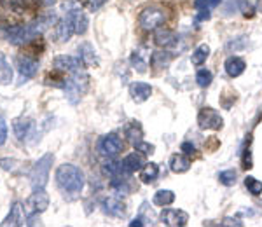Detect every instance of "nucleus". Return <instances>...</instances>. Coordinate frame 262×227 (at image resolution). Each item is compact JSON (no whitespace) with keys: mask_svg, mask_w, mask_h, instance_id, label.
Instances as JSON below:
<instances>
[{"mask_svg":"<svg viewBox=\"0 0 262 227\" xmlns=\"http://www.w3.org/2000/svg\"><path fill=\"white\" fill-rule=\"evenodd\" d=\"M58 189L65 196H77L82 192L84 186H86V176H84L81 168L75 165L65 163V165L58 166L56 175H54Z\"/></svg>","mask_w":262,"mask_h":227,"instance_id":"obj_1","label":"nucleus"},{"mask_svg":"<svg viewBox=\"0 0 262 227\" xmlns=\"http://www.w3.org/2000/svg\"><path fill=\"white\" fill-rule=\"evenodd\" d=\"M49 207V194L44 189H33L30 197L25 203V215H27V225H35L40 213H44Z\"/></svg>","mask_w":262,"mask_h":227,"instance_id":"obj_2","label":"nucleus"},{"mask_svg":"<svg viewBox=\"0 0 262 227\" xmlns=\"http://www.w3.org/2000/svg\"><path fill=\"white\" fill-rule=\"evenodd\" d=\"M88 86H90V75L84 70H77V72L70 74V77L65 79V86H63L67 100L72 105H75L81 100V96L88 91Z\"/></svg>","mask_w":262,"mask_h":227,"instance_id":"obj_3","label":"nucleus"},{"mask_svg":"<svg viewBox=\"0 0 262 227\" xmlns=\"http://www.w3.org/2000/svg\"><path fill=\"white\" fill-rule=\"evenodd\" d=\"M53 163H54V154L48 152L33 165L32 171H30L32 189H44L46 187V184H48V180H49V171H51Z\"/></svg>","mask_w":262,"mask_h":227,"instance_id":"obj_4","label":"nucleus"},{"mask_svg":"<svg viewBox=\"0 0 262 227\" xmlns=\"http://www.w3.org/2000/svg\"><path fill=\"white\" fill-rule=\"evenodd\" d=\"M166 21V12L161 7H147V9H143L140 12V16H138V23H140V27L143 30H158L159 27Z\"/></svg>","mask_w":262,"mask_h":227,"instance_id":"obj_5","label":"nucleus"},{"mask_svg":"<svg viewBox=\"0 0 262 227\" xmlns=\"http://www.w3.org/2000/svg\"><path fill=\"white\" fill-rule=\"evenodd\" d=\"M96 147H98L100 155L108 159V157H117L122 152V149H124V144H122L121 137L117 133H108L100 138Z\"/></svg>","mask_w":262,"mask_h":227,"instance_id":"obj_6","label":"nucleus"},{"mask_svg":"<svg viewBox=\"0 0 262 227\" xmlns=\"http://www.w3.org/2000/svg\"><path fill=\"white\" fill-rule=\"evenodd\" d=\"M198 124H200L201 129H212V131H217L224 126V119L215 108L205 107L201 108L200 114H198Z\"/></svg>","mask_w":262,"mask_h":227,"instance_id":"obj_7","label":"nucleus"},{"mask_svg":"<svg viewBox=\"0 0 262 227\" xmlns=\"http://www.w3.org/2000/svg\"><path fill=\"white\" fill-rule=\"evenodd\" d=\"M82 60L81 58L70 56V54H60L53 60V66L58 70V72H69L74 74L77 70H82Z\"/></svg>","mask_w":262,"mask_h":227,"instance_id":"obj_8","label":"nucleus"},{"mask_svg":"<svg viewBox=\"0 0 262 227\" xmlns=\"http://www.w3.org/2000/svg\"><path fill=\"white\" fill-rule=\"evenodd\" d=\"M161 222L164 225H170V227H184L187 225L189 215L185 212H182V210L166 208L161 213Z\"/></svg>","mask_w":262,"mask_h":227,"instance_id":"obj_9","label":"nucleus"},{"mask_svg":"<svg viewBox=\"0 0 262 227\" xmlns=\"http://www.w3.org/2000/svg\"><path fill=\"white\" fill-rule=\"evenodd\" d=\"M18 72L21 77V82L33 79L39 72V61L33 60L30 56H19L18 58Z\"/></svg>","mask_w":262,"mask_h":227,"instance_id":"obj_10","label":"nucleus"},{"mask_svg":"<svg viewBox=\"0 0 262 227\" xmlns=\"http://www.w3.org/2000/svg\"><path fill=\"white\" fill-rule=\"evenodd\" d=\"M101 208H103V213L108 217H116V218H122L126 215V205L122 203L119 197H105L101 201Z\"/></svg>","mask_w":262,"mask_h":227,"instance_id":"obj_11","label":"nucleus"},{"mask_svg":"<svg viewBox=\"0 0 262 227\" xmlns=\"http://www.w3.org/2000/svg\"><path fill=\"white\" fill-rule=\"evenodd\" d=\"M177 40H179V35L173 30H170V28H158V30H154V44L158 48H171V46L177 44Z\"/></svg>","mask_w":262,"mask_h":227,"instance_id":"obj_12","label":"nucleus"},{"mask_svg":"<svg viewBox=\"0 0 262 227\" xmlns=\"http://www.w3.org/2000/svg\"><path fill=\"white\" fill-rule=\"evenodd\" d=\"M75 33V25L70 14H67L65 18L60 19L56 23V37L60 42H67L72 39V35Z\"/></svg>","mask_w":262,"mask_h":227,"instance_id":"obj_13","label":"nucleus"},{"mask_svg":"<svg viewBox=\"0 0 262 227\" xmlns=\"http://www.w3.org/2000/svg\"><path fill=\"white\" fill-rule=\"evenodd\" d=\"M142 168H143V159H142L140 152H137V150H135L133 154H128L121 161V171L126 175L135 173V171L142 170Z\"/></svg>","mask_w":262,"mask_h":227,"instance_id":"obj_14","label":"nucleus"},{"mask_svg":"<svg viewBox=\"0 0 262 227\" xmlns=\"http://www.w3.org/2000/svg\"><path fill=\"white\" fill-rule=\"evenodd\" d=\"M23 212H25V208H23V205L21 203H12V207L9 210V213H7V217L4 218V222H2V225H25L27 224V217L23 215Z\"/></svg>","mask_w":262,"mask_h":227,"instance_id":"obj_15","label":"nucleus"},{"mask_svg":"<svg viewBox=\"0 0 262 227\" xmlns=\"http://www.w3.org/2000/svg\"><path fill=\"white\" fill-rule=\"evenodd\" d=\"M33 121L32 119H25V117H19V119H16L14 123H12V129H14V134L16 138H18L19 142H25L28 137H30L32 129H33Z\"/></svg>","mask_w":262,"mask_h":227,"instance_id":"obj_16","label":"nucleus"},{"mask_svg":"<svg viewBox=\"0 0 262 227\" xmlns=\"http://www.w3.org/2000/svg\"><path fill=\"white\" fill-rule=\"evenodd\" d=\"M129 95L133 96V100L137 103H143L150 98L152 87L147 82H133L129 86Z\"/></svg>","mask_w":262,"mask_h":227,"instance_id":"obj_17","label":"nucleus"},{"mask_svg":"<svg viewBox=\"0 0 262 227\" xmlns=\"http://www.w3.org/2000/svg\"><path fill=\"white\" fill-rule=\"evenodd\" d=\"M224 69H226V72L229 77H239V75L245 72V69H247V63H245L243 58H239V56H231L226 60Z\"/></svg>","mask_w":262,"mask_h":227,"instance_id":"obj_18","label":"nucleus"},{"mask_svg":"<svg viewBox=\"0 0 262 227\" xmlns=\"http://www.w3.org/2000/svg\"><path fill=\"white\" fill-rule=\"evenodd\" d=\"M124 137L128 138L131 144H138V142L143 140V128L138 121H129L128 124L124 126Z\"/></svg>","mask_w":262,"mask_h":227,"instance_id":"obj_19","label":"nucleus"},{"mask_svg":"<svg viewBox=\"0 0 262 227\" xmlns=\"http://www.w3.org/2000/svg\"><path fill=\"white\" fill-rule=\"evenodd\" d=\"M79 54H81V60L84 65L88 66H93V65H98V58H96V51L95 48L90 44V42H82L81 46H79Z\"/></svg>","mask_w":262,"mask_h":227,"instance_id":"obj_20","label":"nucleus"},{"mask_svg":"<svg viewBox=\"0 0 262 227\" xmlns=\"http://www.w3.org/2000/svg\"><path fill=\"white\" fill-rule=\"evenodd\" d=\"M170 168L173 173H185L191 168V161L185 154H173L170 159Z\"/></svg>","mask_w":262,"mask_h":227,"instance_id":"obj_21","label":"nucleus"},{"mask_svg":"<svg viewBox=\"0 0 262 227\" xmlns=\"http://www.w3.org/2000/svg\"><path fill=\"white\" fill-rule=\"evenodd\" d=\"M69 14L72 16V19H74V25H75V33H79V35H82V33H86L88 30V25H90V21H88V16L84 14L81 9H70Z\"/></svg>","mask_w":262,"mask_h":227,"instance_id":"obj_22","label":"nucleus"},{"mask_svg":"<svg viewBox=\"0 0 262 227\" xmlns=\"http://www.w3.org/2000/svg\"><path fill=\"white\" fill-rule=\"evenodd\" d=\"M159 176V166L156 163H147L142 168V173H140V180L143 184H152L156 182V178Z\"/></svg>","mask_w":262,"mask_h":227,"instance_id":"obj_23","label":"nucleus"},{"mask_svg":"<svg viewBox=\"0 0 262 227\" xmlns=\"http://www.w3.org/2000/svg\"><path fill=\"white\" fill-rule=\"evenodd\" d=\"M173 60V53L168 51H156L150 56V65L156 69H164V66L170 65V61Z\"/></svg>","mask_w":262,"mask_h":227,"instance_id":"obj_24","label":"nucleus"},{"mask_svg":"<svg viewBox=\"0 0 262 227\" xmlns=\"http://www.w3.org/2000/svg\"><path fill=\"white\" fill-rule=\"evenodd\" d=\"M12 82V69L9 65V61L6 60L2 53H0V84L2 86H7V84Z\"/></svg>","mask_w":262,"mask_h":227,"instance_id":"obj_25","label":"nucleus"},{"mask_svg":"<svg viewBox=\"0 0 262 227\" xmlns=\"http://www.w3.org/2000/svg\"><path fill=\"white\" fill-rule=\"evenodd\" d=\"M173 201H175V192L168 189H161L154 194V205L158 207H170Z\"/></svg>","mask_w":262,"mask_h":227,"instance_id":"obj_26","label":"nucleus"},{"mask_svg":"<svg viewBox=\"0 0 262 227\" xmlns=\"http://www.w3.org/2000/svg\"><path fill=\"white\" fill-rule=\"evenodd\" d=\"M208 56H210V46L201 44L200 48H196L192 51L191 63H192V65H196V66H200V65H203V63L206 61V58H208Z\"/></svg>","mask_w":262,"mask_h":227,"instance_id":"obj_27","label":"nucleus"},{"mask_svg":"<svg viewBox=\"0 0 262 227\" xmlns=\"http://www.w3.org/2000/svg\"><path fill=\"white\" fill-rule=\"evenodd\" d=\"M0 6L6 11L19 14V12H23V9L27 7V0H0Z\"/></svg>","mask_w":262,"mask_h":227,"instance_id":"obj_28","label":"nucleus"},{"mask_svg":"<svg viewBox=\"0 0 262 227\" xmlns=\"http://www.w3.org/2000/svg\"><path fill=\"white\" fill-rule=\"evenodd\" d=\"M101 170H103V173L108 175V176H116V175L122 173V171H121V163H117L114 157H108L107 161L103 163Z\"/></svg>","mask_w":262,"mask_h":227,"instance_id":"obj_29","label":"nucleus"},{"mask_svg":"<svg viewBox=\"0 0 262 227\" xmlns=\"http://www.w3.org/2000/svg\"><path fill=\"white\" fill-rule=\"evenodd\" d=\"M236 178H238V173H236L234 170H224V171H221V175H219L221 184H222V186H226V187L234 186Z\"/></svg>","mask_w":262,"mask_h":227,"instance_id":"obj_30","label":"nucleus"},{"mask_svg":"<svg viewBox=\"0 0 262 227\" xmlns=\"http://www.w3.org/2000/svg\"><path fill=\"white\" fill-rule=\"evenodd\" d=\"M245 187L248 189V192H250L252 196H259L262 192V182L253 178V176H247V178H245Z\"/></svg>","mask_w":262,"mask_h":227,"instance_id":"obj_31","label":"nucleus"},{"mask_svg":"<svg viewBox=\"0 0 262 227\" xmlns=\"http://www.w3.org/2000/svg\"><path fill=\"white\" fill-rule=\"evenodd\" d=\"M212 81H213V74L210 72V70L203 69L196 74V82L200 87H208L210 84H212Z\"/></svg>","mask_w":262,"mask_h":227,"instance_id":"obj_32","label":"nucleus"},{"mask_svg":"<svg viewBox=\"0 0 262 227\" xmlns=\"http://www.w3.org/2000/svg\"><path fill=\"white\" fill-rule=\"evenodd\" d=\"M131 65L135 66L137 72H140V74L147 72V61L143 60V56L138 51H135L133 54H131Z\"/></svg>","mask_w":262,"mask_h":227,"instance_id":"obj_33","label":"nucleus"},{"mask_svg":"<svg viewBox=\"0 0 262 227\" xmlns=\"http://www.w3.org/2000/svg\"><path fill=\"white\" fill-rule=\"evenodd\" d=\"M247 46H248L247 37L242 35V37H236V39L229 40V44H227V49H229V51H243Z\"/></svg>","mask_w":262,"mask_h":227,"instance_id":"obj_34","label":"nucleus"},{"mask_svg":"<svg viewBox=\"0 0 262 227\" xmlns=\"http://www.w3.org/2000/svg\"><path fill=\"white\" fill-rule=\"evenodd\" d=\"M133 147H135V150H137V152H140L143 155H149V154H152L156 150L154 145L149 144V142H143V140L138 142V144H135Z\"/></svg>","mask_w":262,"mask_h":227,"instance_id":"obj_35","label":"nucleus"},{"mask_svg":"<svg viewBox=\"0 0 262 227\" xmlns=\"http://www.w3.org/2000/svg\"><path fill=\"white\" fill-rule=\"evenodd\" d=\"M238 7L243 12V16H247V18H252L253 16V6L248 0H238Z\"/></svg>","mask_w":262,"mask_h":227,"instance_id":"obj_36","label":"nucleus"},{"mask_svg":"<svg viewBox=\"0 0 262 227\" xmlns=\"http://www.w3.org/2000/svg\"><path fill=\"white\" fill-rule=\"evenodd\" d=\"M18 165H19V163L16 161V159H11V157H2V159H0V168H2V170H6V171H12Z\"/></svg>","mask_w":262,"mask_h":227,"instance_id":"obj_37","label":"nucleus"},{"mask_svg":"<svg viewBox=\"0 0 262 227\" xmlns=\"http://www.w3.org/2000/svg\"><path fill=\"white\" fill-rule=\"evenodd\" d=\"M7 142V123L4 117H0V147Z\"/></svg>","mask_w":262,"mask_h":227,"instance_id":"obj_38","label":"nucleus"},{"mask_svg":"<svg viewBox=\"0 0 262 227\" xmlns=\"http://www.w3.org/2000/svg\"><path fill=\"white\" fill-rule=\"evenodd\" d=\"M182 152L185 155H192L196 152V147H194L192 142H184V144H182Z\"/></svg>","mask_w":262,"mask_h":227,"instance_id":"obj_39","label":"nucleus"},{"mask_svg":"<svg viewBox=\"0 0 262 227\" xmlns=\"http://www.w3.org/2000/svg\"><path fill=\"white\" fill-rule=\"evenodd\" d=\"M222 225H238V227H242L243 225V222L239 220V218H232V217H226L224 220L221 222Z\"/></svg>","mask_w":262,"mask_h":227,"instance_id":"obj_40","label":"nucleus"},{"mask_svg":"<svg viewBox=\"0 0 262 227\" xmlns=\"http://www.w3.org/2000/svg\"><path fill=\"white\" fill-rule=\"evenodd\" d=\"M243 168H245V170L252 168V152H250L248 149L243 152Z\"/></svg>","mask_w":262,"mask_h":227,"instance_id":"obj_41","label":"nucleus"},{"mask_svg":"<svg viewBox=\"0 0 262 227\" xmlns=\"http://www.w3.org/2000/svg\"><path fill=\"white\" fill-rule=\"evenodd\" d=\"M86 2H88V6H90V9L96 11V9H100L107 0H86Z\"/></svg>","mask_w":262,"mask_h":227,"instance_id":"obj_42","label":"nucleus"},{"mask_svg":"<svg viewBox=\"0 0 262 227\" xmlns=\"http://www.w3.org/2000/svg\"><path fill=\"white\" fill-rule=\"evenodd\" d=\"M210 6V0H194V7L198 11H203V9H208Z\"/></svg>","mask_w":262,"mask_h":227,"instance_id":"obj_43","label":"nucleus"},{"mask_svg":"<svg viewBox=\"0 0 262 227\" xmlns=\"http://www.w3.org/2000/svg\"><path fill=\"white\" fill-rule=\"evenodd\" d=\"M210 18H212V14H210L208 9H203V11H200V14H196V21H206Z\"/></svg>","mask_w":262,"mask_h":227,"instance_id":"obj_44","label":"nucleus"},{"mask_svg":"<svg viewBox=\"0 0 262 227\" xmlns=\"http://www.w3.org/2000/svg\"><path fill=\"white\" fill-rule=\"evenodd\" d=\"M145 224H147V220H145V218L137 217V218H133V220L129 222V227H135V225H145Z\"/></svg>","mask_w":262,"mask_h":227,"instance_id":"obj_45","label":"nucleus"},{"mask_svg":"<svg viewBox=\"0 0 262 227\" xmlns=\"http://www.w3.org/2000/svg\"><path fill=\"white\" fill-rule=\"evenodd\" d=\"M257 12H262V0H257Z\"/></svg>","mask_w":262,"mask_h":227,"instance_id":"obj_46","label":"nucleus"},{"mask_svg":"<svg viewBox=\"0 0 262 227\" xmlns=\"http://www.w3.org/2000/svg\"><path fill=\"white\" fill-rule=\"evenodd\" d=\"M219 4H221V0H210V6H219Z\"/></svg>","mask_w":262,"mask_h":227,"instance_id":"obj_47","label":"nucleus"}]
</instances>
